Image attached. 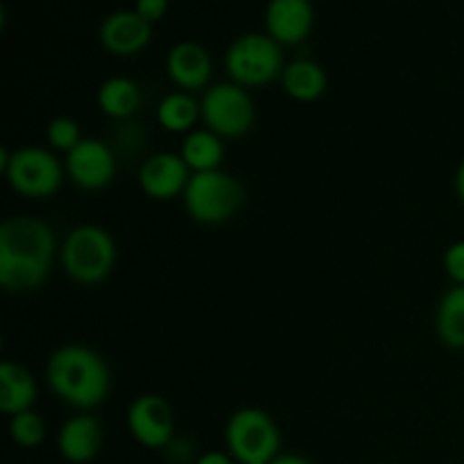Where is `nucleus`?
<instances>
[{
	"label": "nucleus",
	"mask_w": 464,
	"mask_h": 464,
	"mask_svg": "<svg viewBox=\"0 0 464 464\" xmlns=\"http://www.w3.org/2000/svg\"><path fill=\"white\" fill-rule=\"evenodd\" d=\"M57 240L41 218L14 216L0 227V284L9 293L39 288L50 275Z\"/></svg>",
	"instance_id": "f257e3e1"
},
{
	"label": "nucleus",
	"mask_w": 464,
	"mask_h": 464,
	"mask_svg": "<svg viewBox=\"0 0 464 464\" xmlns=\"http://www.w3.org/2000/svg\"><path fill=\"white\" fill-rule=\"evenodd\" d=\"M45 381L63 403L80 411L98 408L111 390L109 365L86 344H63L54 349L45 365Z\"/></svg>",
	"instance_id": "f03ea898"
},
{
	"label": "nucleus",
	"mask_w": 464,
	"mask_h": 464,
	"mask_svg": "<svg viewBox=\"0 0 464 464\" xmlns=\"http://www.w3.org/2000/svg\"><path fill=\"white\" fill-rule=\"evenodd\" d=\"M118 249L111 234L98 225H80L71 229L62 245V267L77 284L93 285L107 279L116 266Z\"/></svg>",
	"instance_id": "7ed1b4c3"
},
{
	"label": "nucleus",
	"mask_w": 464,
	"mask_h": 464,
	"mask_svg": "<svg viewBox=\"0 0 464 464\" xmlns=\"http://www.w3.org/2000/svg\"><path fill=\"white\" fill-rule=\"evenodd\" d=\"M245 188L234 175L220 170L193 172L184 190L188 216L199 225H222L240 211Z\"/></svg>",
	"instance_id": "20e7f679"
},
{
	"label": "nucleus",
	"mask_w": 464,
	"mask_h": 464,
	"mask_svg": "<svg viewBox=\"0 0 464 464\" xmlns=\"http://www.w3.org/2000/svg\"><path fill=\"white\" fill-rule=\"evenodd\" d=\"M227 453L240 464H270L279 458L281 433L276 421L261 408H240L225 429Z\"/></svg>",
	"instance_id": "39448f33"
},
{
	"label": "nucleus",
	"mask_w": 464,
	"mask_h": 464,
	"mask_svg": "<svg viewBox=\"0 0 464 464\" xmlns=\"http://www.w3.org/2000/svg\"><path fill=\"white\" fill-rule=\"evenodd\" d=\"M0 168L9 186L25 198L54 195L62 188L63 172H66V166H62V161L50 150L36 145H25L14 152L0 148Z\"/></svg>",
	"instance_id": "423d86ee"
},
{
	"label": "nucleus",
	"mask_w": 464,
	"mask_h": 464,
	"mask_svg": "<svg viewBox=\"0 0 464 464\" xmlns=\"http://www.w3.org/2000/svg\"><path fill=\"white\" fill-rule=\"evenodd\" d=\"M225 68L236 84L263 86L284 72V50L267 32H247L231 41Z\"/></svg>",
	"instance_id": "0eeeda50"
},
{
	"label": "nucleus",
	"mask_w": 464,
	"mask_h": 464,
	"mask_svg": "<svg viewBox=\"0 0 464 464\" xmlns=\"http://www.w3.org/2000/svg\"><path fill=\"white\" fill-rule=\"evenodd\" d=\"M199 107L207 130L220 139H240L252 130L256 121L252 95L236 82H218L208 86L199 100Z\"/></svg>",
	"instance_id": "6e6552de"
},
{
	"label": "nucleus",
	"mask_w": 464,
	"mask_h": 464,
	"mask_svg": "<svg viewBox=\"0 0 464 464\" xmlns=\"http://www.w3.org/2000/svg\"><path fill=\"white\" fill-rule=\"evenodd\" d=\"M127 429L145 449H166L175 433L172 408L161 394H140L127 411Z\"/></svg>",
	"instance_id": "1a4fd4ad"
},
{
	"label": "nucleus",
	"mask_w": 464,
	"mask_h": 464,
	"mask_svg": "<svg viewBox=\"0 0 464 464\" xmlns=\"http://www.w3.org/2000/svg\"><path fill=\"white\" fill-rule=\"evenodd\" d=\"M66 172L80 188L102 190L116 177V154L104 140L82 139L66 154Z\"/></svg>",
	"instance_id": "9d476101"
},
{
	"label": "nucleus",
	"mask_w": 464,
	"mask_h": 464,
	"mask_svg": "<svg viewBox=\"0 0 464 464\" xmlns=\"http://www.w3.org/2000/svg\"><path fill=\"white\" fill-rule=\"evenodd\" d=\"M190 168L181 159V154L175 152H157L139 170V184L145 190V195L154 199H172L177 195H184L188 186Z\"/></svg>",
	"instance_id": "9b49d317"
},
{
	"label": "nucleus",
	"mask_w": 464,
	"mask_h": 464,
	"mask_svg": "<svg viewBox=\"0 0 464 464\" xmlns=\"http://www.w3.org/2000/svg\"><path fill=\"white\" fill-rule=\"evenodd\" d=\"M152 41V23L136 9H118L100 23V44L107 53L127 57L136 54Z\"/></svg>",
	"instance_id": "f8f14e48"
},
{
	"label": "nucleus",
	"mask_w": 464,
	"mask_h": 464,
	"mask_svg": "<svg viewBox=\"0 0 464 464\" xmlns=\"http://www.w3.org/2000/svg\"><path fill=\"white\" fill-rule=\"evenodd\" d=\"M315 9L308 0H272L266 7V32L279 45H297L311 34Z\"/></svg>",
	"instance_id": "ddd939ff"
},
{
	"label": "nucleus",
	"mask_w": 464,
	"mask_h": 464,
	"mask_svg": "<svg viewBox=\"0 0 464 464\" xmlns=\"http://www.w3.org/2000/svg\"><path fill=\"white\" fill-rule=\"evenodd\" d=\"M166 71L170 80L179 89H184L186 93L195 89H204L211 80V54L198 41H179L168 53Z\"/></svg>",
	"instance_id": "4468645a"
},
{
	"label": "nucleus",
	"mask_w": 464,
	"mask_h": 464,
	"mask_svg": "<svg viewBox=\"0 0 464 464\" xmlns=\"http://www.w3.org/2000/svg\"><path fill=\"white\" fill-rule=\"evenodd\" d=\"M104 430L95 417L91 415H77L71 417L66 424L59 429L57 435V449L66 462L72 464H86L95 460L102 449Z\"/></svg>",
	"instance_id": "2eb2a0df"
},
{
	"label": "nucleus",
	"mask_w": 464,
	"mask_h": 464,
	"mask_svg": "<svg viewBox=\"0 0 464 464\" xmlns=\"http://www.w3.org/2000/svg\"><path fill=\"white\" fill-rule=\"evenodd\" d=\"M36 399V381L30 372L14 361L0 362V411L7 415L32 411Z\"/></svg>",
	"instance_id": "dca6fc26"
},
{
	"label": "nucleus",
	"mask_w": 464,
	"mask_h": 464,
	"mask_svg": "<svg viewBox=\"0 0 464 464\" xmlns=\"http://www.w3.org/2000/svg\"><path fill=\"white\" fill-rule=\"evenodd\" d=\"M281 82H284L285 93L299 102H313V100L322 98L326 84H329L324 68L313 59H295V62L285 63Z\"/></svg>",
	"instance_id": "f3484780"
},
{
	"label": "nucleus",
	"mask_w": 464,
	"mask_h": 464,
	"mask_svg": "<svg viewBox=\"0 0 464 464\" xmlns=\"http://www.w3.org/2000/svg\"><path fill=\"white\" fill-rule=\"evenodd\" d=\"M179 154L190 172L220 170V163L225 159V145H222L220 136L213 134L211 130H193L190 134H186Z\"/></svg>",
	"instance_id": "a211bd4d"
},
{
	"label": "nucleus",
	"mask_w": 464,
	"mask_h": 464,
	"mask_svg": "<svg viewBox=\"0 0 464 464\" xmlns=\"http://www.w3.org/2000/svg\"><path fill=\"white\" fill-rule=\"evenodd\" d=\"M435 331L449 349H464V285H453L442 295L435 313Z\"/></svg>",
	"instance_id": "6ab92c4d"
},
{
	"label": "nucleus",
	"mask_w": 464,
	"mask_h": 464,
	"mask_svg": "<svg viewBox=\"0 0 464 464\" xmlns=\"http://www.w3.org/2000/svg\"><path fill=\"white\" fill-rule=\"evenodd\" d=\"M140 86L130 77H109L98 91V107L116 121L134 116L140 107Z\"/></svg>",
	"instance_id": "aec40b11"
},
{
	"label": "nucleus",
	"mask_w": 464,
	"mask_h": 464,
	"mask_svg": "<svg viewBox=\"0 0 464 464\" xmlns=\"http://www.w3.org/2000/svg\"><path fill=\"white\" fill-rule=\"evenodd\" d=\"M199 118H202V107L186 91L168 93L157 107L159 125L168 131H177V134H181V131H188L190 134Z\"/></svg>",
	"instance_id": "412c9836"
},
{
	"label": "nucleus",
	"mask_w": 464,
	"mask_h": 464,
	"mask_svg": "<svg viewBox=\"0 0 464 464\" xmlns=\"http://www.w3.org/2000/svg\"><path fill=\"white\" fill-rule=\"evenodd\" d=\"M9 435L18 447L34 449L45 440V421L39 412L25 411L9 420Z\"/></svg>",
	"instance_id": "4be33fe9"
},
{
	"label": "nucleus",
	"mask_w": 464,
	"mask_h": 464,
	"mask_svg": "<svg viewBox=\"0 0 464 464\" xmlns=\"http://www.w3.org/2000/svg\"><path fill=\"white\" fill-rule=\"evenodd\" d=\"M45 139H48V143L53 145L54 150H62V152L68 154L75 145H80V125H77L72 118L57 116L48 122V127H45Z\"/></svg>",
	"instance_id": "5701e85b"
},
{
	"label": "nucleus",
	"mask_w": 464,
	"mask_h": 464,
	"mask_svg": "<svg viewBox=\"0 0 464 464\" xmlns=\"http://www.w3.org/2000/svg\"><path fill=\"white\" fill-rule=\"evenodd\" d=\"M444 270L456 281V285H464V240H458L444 254Z\"/></svg>",
	"instance_id": "b1692460"
},
{
	"label": "nucleus",
	"mask_w": 464,
	"mask_h": 464,
	"mask_svg": "<svg viewBox=\"0 0 464 464\" xmlns=\"http://www.w3.org/2000/svg\"><path fill=\"white\" fill-rule=\"evenodd\" d=\"M134 9L148 23H157V21H161L163 16H166L168 3H166V0H139Z\"/></svg>",
	"instance_id": "393cba45"
},
{
	"label": "nucleus",
	"mask_w": 464,
	"mask_h": 464,
	"mask_svg": "<svg viewBox=\"0 0 464 464\" xmlns=\"http://www.w3.org/2000/svg\"><path fill=\"white\" fill-rule=\"evenodd\" d=\"M236 460L229 456V453L222 451H207L195 460V464H234Z\"/></svg>",
	"instance_id": "a878e982"
},
{
	"label": "nucleus",
	"mask_w": 464,
	"mask_h": 464,
	"mask_svg": "<svg viewBox=\"0 0 464 464\" xmlns=\"http://www.w3.org/2000/svg\"><path fill=\"white\" fill-rule=\"evenodd\" d=\"M270 464H311L306 458L297 456V453H281L279 458H275Z\"/></svg>",
	"instance_id": "bb28decb"
},
{
	"label": "nucleus",
	"mask_w": 464,
	"mask_h": 464,
	"mask_svg": "<svg viewBox=\"0 0 464 464\" xmlns=\"http://www.w3.org/2000/svg\"><path fill=\"white\" fill-rule=\"evenodd\" d=\"M456 190H458V198H460V202L464 204V159H462L460 168H458V175H456Z\"/></svg>",
	"instance_id": "cd10ccee"
}]
</instances>
